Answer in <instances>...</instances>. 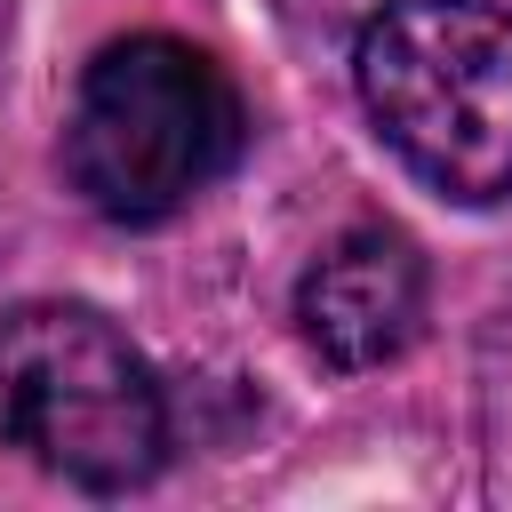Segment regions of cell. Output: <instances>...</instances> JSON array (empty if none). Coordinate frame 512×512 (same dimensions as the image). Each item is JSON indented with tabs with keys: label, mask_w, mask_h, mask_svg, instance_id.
<instances>
[{
	"label": "cell",
	"mask_w": 512,
	"mask_h": 512,
	"mask_svg": "<svg viewBox=\"0 0 512 512\" xmlns=\"http://www.w3.org/2000/svg\"><path fill=\"white\" fill-rule=\"evenodd\" d=\"M240 144L248 104L232 72L176 32H128L80 72L64 176L104 224H168L240 160Z\"/></svg>",
	"instance_id": "1"
},
{
	"label": "cell",
	"mask_w": 512,
	"mask_h": 512,
	"mask_svg": "<svg viewBox=\"0 0 512 512\" xmlns=\"http://www.w3.org/2000/svg\"><path fill=\"white\" fill-rule=\"evenodd\" d=\"M376 136L432 192L488 208L512 192V8L384 0L352 48Z\"/></svg>",
	"instance_id": "2"
},
{
	"label": "cell",
	"mask_w": 512,
	"mask_h": 512,
	"mask_svg": "<svg viewBox=\"0 0 512 512\" xmlns=\"http://www.w3.org/2000/svg\"><path fill=\"white\" fill-rule=\"evenodd\" d=\"M0 448L96 496L144 488L168 456L160 376L104 312L16 304L0 312Z\"/></svg>",
	"instance_id": "3"
},
{
	"label": "cell",
	"mask_w": 512,
	"mask_h": 512,
	"mask_svg": "<svg viewBox=\"0 0 512 512\" xmlns=\"http://www.w3.org/2000/svg\"><path fill=\"white\" fill-rule=\"evenodd\" d=\"M296 328L328 368H384L424 328V256L416 240L360 224L328 240L296 288Z\"/></svg>",
	"instance_id": "4"
},
{
	"label": "cell",
	"mask_w": 512,
	"mask_h": 512,
	"mask_svg": "<svg viewBox=\"0 0 512 512\" xmlns=\"http://www.w3.org/2000/svg\"><path fill=\"white\" fill-rule=\"evenodd\" d=\"M0 24H8V0H0Z\"/></svg>",
	"instance_id": "5"
}]
</instances>
